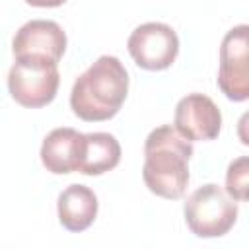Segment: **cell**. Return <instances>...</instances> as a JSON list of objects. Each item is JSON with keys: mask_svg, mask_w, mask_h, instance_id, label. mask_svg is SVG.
<instances>
[{"mask_svg": "<svg viewBox=\"0 0 249 249\" xmlns=\"http://www.w3.org/2000/svg\"><path fill=\"white\" fill-rule=\"evenodd\" d=\"M193 156V144L181 136L175 126L161 124L154 128L144 142L142 179L146 187L163 198H181L189 185L187 161Z\"/></svg>", "mask_w": 249, "mask_h": 249, "instance_id": "1", "label": "cell"}, {"mask_svg": "<svg viewBox=\"0 0 249 249\" xmlns=\"http://www.w3.org/2000/svg\"><path fill=\"white\" fill-rule=\"evenodd\" d=\"M128 93V74L117 56H99L80 74L70 91L72 111L88 123L115 117Z\"/></svg>", "mask_w": 249, "mask_h": 249, "instance_id": "2", "label": "cell"}, {"mask_svg": "<svg viewBox=\"0 0 249 249\" xmlns=\"http://www.w3.org/2000/svg\"><path fill=\"white\" fill-rule=\"evenodd\" d=\"M183 214L195 235L220 237L233 228L237 220V202L216 183H206L189 195Z\"/></svg>", "mask_w": 249, "mask_h": 249, "instance_id": "3", "label": "cell"}, {"mask_svg": "<svg viewBox=\"0 0 249 249\" xmlns=\"http://www.w3.org/2000/svg\"><path fill=\"white\" fill-rule=\"evenodd\" d=\"M60 84L56 62L37 56H18L8 72V89L12 97L29 109L51 103Z\"/></svg>", "mask_w": 249, "mask_h": 249, "instance_id": "4", "label": "cell"}, {"mask_svg": "<svg viewBox=\"0 0 249 249\" xmlns=\"http://www.w3.org/2000/svg\"><path fill=\"white\" fill-rule=\"evenodd\" d=\"M128 53L144 70H165L173 64L179 53V37L167 23L148 21L138 25L128 41Z\"/></svg>", "mask_w": 249, "mask_h": 249, "instance_id": "5", "label": "cell"}, {"mask_svg": "<svg viewBox=\"0 0 249 249\" xmlns=\"http://www.w3.org/2000/svg\"><path fill=\"white\" fill-rule=\"evenodd\" d=\"M245 23L230 29L220 47L218 88L231 101H245L249 97V47Z\"/></svg>", "mask_w": 249, "mask_h": 249, "instance_id": "6", "label": "cell"}, {"mask_svg": "<svg viewBox=\"0 0 249 249\" xmlns=\"http://www.w3.org/2000/svg\"><path fill=\"white\" fill-rule=\"evenodd\" d=\"M175 130L187 140H214L220 134L222 113L204 93H189L179 99L173 119Z\"/></svg>", "mask_w": 249, "mask_h": 249, "instance_id": "7", "label": "cell"}, {"mask_svg": "<svg viewBox=\"0 0 249 249\" xmlns=\"http://www.w3.org/2000/svg\"><path fill=\"white\" fill-rule=\"evenodd\" d=\"M14 56H37L56 62L66 51V35L56 21L31 19L23 23L12 41Z\"/></svg>", "mask_w": 249, "mask_h": 249, "instance_id": "8", "label": "cell"}, {"mask_svg": "<svg viewBox=\"0 0 249 249\" xmlns=\"http://www.w3.org/2000/svg\"><path fill=\"white\" fill-rule=\"evenodd\" d=\"M86 152V134L62 126L54 128L47 134L41 146V161L47 171L64 175L80 171L82 160Z\"/></svg>", "mask_w": 249, "mask_h": 249, "instance_id": "9", "label": "cell"}, {"mask_svg": "<svg viewBox=\"0 0 249 249\" xmlns=\"http://www.w3.org/2000/svg\"><path fill=\"white\" fill-rule=\"evenodd\" d=\"M56 210L60 224L68 231H84L97 216V196L86 185H70L60 193Z\"/></svg>", "mask_w": 249, "mask_h": 249, "instance_id": "10", "label": "cell"}, {"mask_svg": "<svg viewBox=\"0 0 249 249\" xmlns=\"http://www.w3.org/2000/svg\"><path fill=\"white\" fill-rule=\"evenodd\" d=\"M121 161V144L109 132H89L86 134V152L80 165L84 175H101L111 171Z\"/></svg>", "mask_w": 249, "mask_h": 249, "instance_id": "11", "label": "cell"}, {"mask_svg": "<svg viewBox=\"0 0 249 249\" xmlns=\"http://www.w3.org/2000/svg\"><path fill=\"white\" fill-rule=\"evenodd\" d=\"M247 177H249V160L241 156L228 165L226 173V193L233 200H247Z\"/></svg>", "mask_w": 249, "mask_h": 249, "instance_id": "12", "label": "cell"}, {"mask_svg": "<svg viewBox=\"0 0 249 249\" xmlns=\"http://www.w3.org/2000/svg\"><path fill=\"white\" fill-rule=\"evenodd\" d=\"M25 2L37 8H56V6H62L66 0H25Z\"/></svg>", "mask_w": 249, "mask_h": 249, "instance_id": "13", "label": "cell"}]
</instances>
